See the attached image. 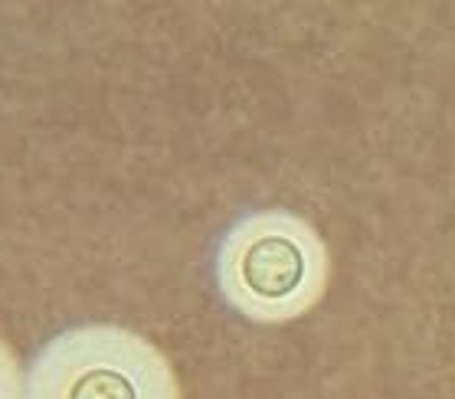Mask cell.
Listing matches in <instances>:
<instances>
[{
  "label": "cell",
  "mask_w": 455,
  "mask_h": 399,
  "mask_svg": "<svg viewBox=\"0 0 455 399\" xmlns=\"http://www.w3.org/2000/svg\"><path fill=\"white\" fill-rule=\"evenodd\" d=\"M213 275L236 315L256 324H285L324 298L331 256L308 219L289 210H256L223 233Z\"/></svg>",
  "instance_id": "obj_1"
},
{
  "label": "cell",
  "mask_w": 455,
  "mask_h": 399,
  "mask_svg": "<svg viewBox=\"0 0 455 399\" xmlns=\"http://www.w3.org/2000/svg\"><path fill=\"white\" fill-rule=\"evenodd\" d=\"M27 399H184L171 360L118 324L50 338L27 370Z\"/></svg>",
  "instance_id": "obj_2"
},
{
  "label": "cell",
  "mask_w": 455,
  "mask_h": 399,
  "mask_svg": "<svg viewBox=\"0 0 455 399\" xmlns=\"http://www.w3.org/2000/svg\"><path fill=\"white\" fill-rule=\"evenodd\" d=\"M0 399H27V373L4 338H0Z\"/></svg>",
  "instance_id": "obj_3"
}]
</instances>
